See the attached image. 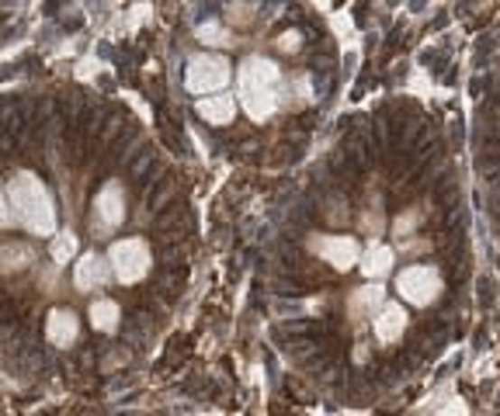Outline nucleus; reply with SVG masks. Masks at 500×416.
<instances>
[{
    "label": "nucleus",
    "instance_id": "obj_1",
    "mask_svg": "<svg viewBox=\"0 0 500 416\" xmlns=\"http://www.w3.org/2000/svg\"><path fill=\"white\" fill-rule=\"evenodd\" d=\"M236 101L254 122H268L282 108V66L268 56H250L236 73Z\"/></svg>",
    "mask_w": 500,
    "mask_h": 416
},
{
    "label": "nucleus",
    "instance_id": "obj_10",
    "mask_svg": "<svg viewBox=\"0 0 500 416\" xmlns=\"http://www.w3.org/2000/svg\"><path fill=\"white\" fill-rule=\"evenodd\" d=\"M46 337L52 347H60V351H67L77 344V337H80V316L73 312V309H52L46 316Z\"/></svg>",
    "mask_w": 500,
    "mask_h": 416
},
{
    "label": "nucleus",
    "instance_id": "obj_12",
    "mask_svg": "<svg viewBox=\"0 0 500 416\" xmlns=\"http://www.w3.org/2000/svg\"><path fill=\"white\" fill-rule=\"evenodd\" d=\"M393 261H396L393 246H386V243H372L368 250H362V261H358V267H362L365 278L383 282L389 271H393Z\"/></svg>",
    "mask_w": 500,
    "mask_h": 416
},
{
    "label": "nucleus",
    "instance_id": "obj_19",
    "mask_svg": "<svg viewBox=\"0 0 500 416\" xmlns=\"http://www.w3.org/2000/svg\"><path fill=\"white\" fill-rule=\"evenodd\" d=\"M274 45H278L285 56H292V52H299V49H302V32L289 28V32H282V35H278V42H274Z\"/></svg>",
    "mask_w": 500,
    "mask_h": 416
},
{
    "label": "nucleus",
    "instance_id": "obj_8",
    "mask_svg": "<svg viewBox=\"0 0 500 416\" xmlns=\"http://www.w3.org/2000/svg\"><path fill=\"white\" fill-rule=\"evenodd\" d=\"M115 278L112 271V261H108V254H84V257H77V267H73V285L77 291H101V288H108Z\"/></svg>",
    "mask_w": 500,
    "mask_h": 416
},
{
    "label": "nucleus",
    "instance_id": "obj_17",
    "mask_svg": "<svg viewBox=\"0 0 500 416\" xmlns=\"http://www.w3.org/2000/svg\"><path fill=\"white\" fill-rule=\"evenodd\" d=\"M199 39H202V42H208V45H233V35H229V32L219 22L202 24V28H199Z\"/></svg>",
    "mask_w": 500,
    "mask_h": 416
},
{
    "label": "nucleus",
    "instance_id": "obj_18",
    "mask_svg": "<svg viewBox=\"0 0 500 416\" xmlns=\"http://www.w3.org/2000/svg\"><path fill=\"white\" fill-rule=\"evenodd\" d=\"M421 208H410L407 216H400V219L393 222V236H410L413 233V226H421Z\"/></svg>",
    "mask_w": 500,
    "mask_h": 416
},
{
    "label": "nucleus",
    "instance_id": "obj_13",
    "mask_svg": "<svg viewBox=\"0 0 500 416\" xmlns=\"http://www.w3.org/2000/svg\"><path fill=\"white\" fill-rule=\"evenodd\" d=\"M88 319H91V327L97 329V333H115V329H118V319H122V309H118L115 299H94Z\"/></svg>",
    "mask_w": 500,
    "mask_h": 416
},
{
    "label": "nucleus",
    "instance_id": "obj_2",
    "mask_svg": "<svg viewBox=\"0 0 500 416\" xmlns=\"http://www.w3.org/2000/svg\"><path fill=\"white\" fill-rule=\"evenodd\" d=\"M7 198L14 208V219L32 236H56V205L49 188L35 174H14L7 180Z\"/></svg>",
    "mask_w": 500,
    "mask_h": 416
},
{
    "label": "nucleus",
    "instance_id": "obj_11",
    "mask_svg": "<svg viewBox=\"0 0 500 416\" xmlns=\"http://www.w3.org/2000/svg\"><path fill=\"white\" fill-rule=\"evenodd\" d=\"M236 97L227 94V90H216V94H205L199 101V115H202L208 125H229L236 118Z\"/></svg>",
    "mask_w": 500,
    "mask_h": 416
},
{
    "label": "nucleus",
    "instance_id": "obj_7",
    "mask_svg": "<svg viewBox=\"0 0 500 416\" xmlns=\"http://www.w3.org/2000/svg\"><path fill=\"white\" fill-rule=\"evenodd\" d=\"M310 250L317 254L323 263H330L334 271H351L362 261V243L355 236H330V233H319L310 240Z\"/></svg>",
    "mask_w": 500,
    "mask_h": 416
},
{
    "label": "nucleus",
    "instance_id": "obj_20",
    "mask_svg": "<svg viewBox=\"0 0 500 416\" xmlns=\"http://www.w3.org/2000/svg\"><path fill=\"white\" fill-rule=\"evenodd\" d=\"M7 226H18V219H14V208H11L7 188L0 184V229H7Z\"/></svg>",
    "mask_w": 500,
    "mask_h": 416
},
{
    "label": "nucleus",
    "instance_id": "obj_6",
    "mask_svg": "<svg viewBox=\"0 0 500 416\" xmlns=\"http://www.w3.org/2000/svg\"><path fill=\"white\" fill-rule=\"evenodd\" d=\"M94 229H97V236H108L115 233L122 222H125V188L118 184V180H108L97 195H94Z\"/></svg>",
    "mask_w": 500,
    "mask_h": 416
},
{
    "label": "nucleus",
    "instance_id": "obj_4",
    "mask_svg": "<svg viewBox=\"0 0 500 416\" xmlns=\"http://www.w3.org/2000/svg\"><path fill=\"white\" fill-rule=\"evenodd\" d=\"M445 282H441V271L431 263H410L396 274V295L407 302V306L428 309L441 299Z\"/></svg>",
    "mask_w": 500,
    "mask_h": 416
},
{
    "label": "nucleus",
    "instance_id": "obj_5",
    "mask_svg": "<svg viewBox=\"0 0 500 416\" xmlns=\"http://www.w3.org/2000/svg\"><path fill=\"white\" fill-rule=\"evenodd\" d=\"M229 77H233V66L227 63V56L199 52V56H191V60H188V69H184V88L191 90L195 97H205V94L227 90Z\"/></svg>",
    "mask_w": 500,
    "mask_h": 416
},
{
    "label": "nucleus",
    "instance_id": "obj_14",
    "mask_svg": "<svg viewBox=\"0 0 500 416\" xmlns=\"http://www.w3.org/2000/svg\"><path fill=\"white\" fill-rule=\"evenodd\" d=\"M386 302V288L383 285H365L351 295V319H362V316H375V309Z\"/></svg>",
    "mask_w": 500,
    "mask_h": 416
},
{
    "label": "nucleus",
    "instance_id": "obj_9",
    "mask_svg": "<svg viewBox=\"0 0 500 416\" xmlns=\"http://www.w3.org/2000/svg\"><path fill=\"white\" fill-rule=\"evenodd\" d=\"M372 327H375V337H379V344H386L393 347L403 333H407V309L400 306V302H383V306L375 309V316H372Z\"/></svg>",
    "mask_w": 500,
    "mask_h": 416
},
{
    "label": "nucleus",
    "instance_id": "obj_15",
    "mask_svg": "<svg viewBox=\"0 0 500 416\" xmlns=\"http://www.w3.org/2000/svg\"><path fill=\"white\" fill-rule=\"evenodd\" d=\"M32 261H35V257H32V250H28L24 243H4V246H0V267H4V271H22V267H28Z\"/></svg>",
    "mask_w": 500,
    "mask_h": 416
},
{
    "label": "nucleus",
    "instance_id": "obj_3",
    "mask_svg": "<svg viewBox=\"0 0 500 416\" xmlns=\"http://www.w3.org/2000/svg\"><path fill=\"white\" fill-rule=\"evenodd\" d=\"M108 261H112L115 282L122 285H139L150 271H153V250L143 236H122L108 246Z\"/></svg>",
    "mask_w": 500,
    "mask_h": 416
},
{
    "label": "nucleus",
    "instance_id": "obj_16",
    "mask_svg": "<svg viewBox=\"0 0 500 416\" xmlns=\"http://www.w3.org/2000/svg\"><path fill=\"white\" fill-rule=\"evenodd\" d=\"M77 254V236L69 233V229H63L56 240H52V261L56 263H67L69 257Z\"/></svg>",
    "mask_w": 500,
    "mask_h": 416
}]
</instances>
